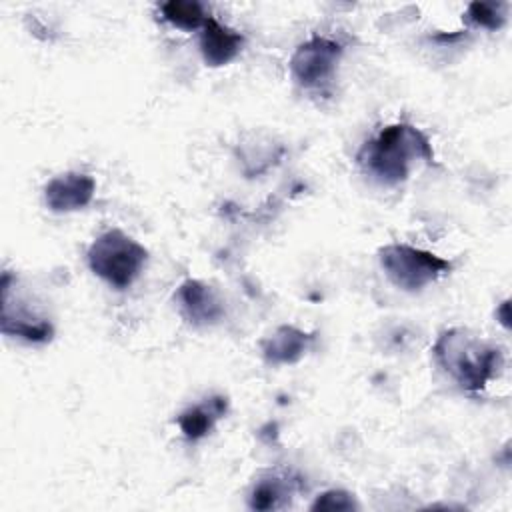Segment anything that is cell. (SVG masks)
<instances>
[{
  "instance_id": "52a82bcc",
  "label": "cell",
  "mask_w": 512,
  "mask_h": 512,
  "mask_svg": "<svg viewBox=\"0 0 512 512\" xmlns=\"http://www.w3.org/2000/svg\"><path fill=\"white\" fill-rule=\"evenodd\" d=\"M174 298L182 318L192 326H212L224 318V300L210 284L202 280H184Z\"/></svg>"
},
{
  "instance_id": "5b68a950",
  "label": "cell",
  "mask_w": 512,
  "mask_h": 512,
  "mask_svg": "<svg viewBox=\"0 0 512 512\" xmlns=\"http://www.w3.org/2000/svg\"><path fill=\"white\" fill-rule=\"evenodd\" d=\"M342 58V44L328 36H312L302 42L290 58V74L294 82L306 90L326 86Z\"/></svg>"
},
{
  "instance_id": "5bb4252c",
  "label": "cell",
  "mask_w": 512,
  "mask_h": 512,
  "mask_svg": "<svg viewBox=\"0 0 512 512\" xmlns=\"http://www.w3.org/2000/svg\"><path fill=\"white\" fill-rule=\"evenodd\" d=\"M504 4L500 2H474L468 6V20L474 22L480 28H488V30H496L504 24L506 12H504Z\"/></svg>"
},
{
  "instance_id": "4fadbf2b",
  "label": "cell",
  "mask_w": 512,
  "mask_h": 512,
  "mask_svg": "<svg viewBox=\"0 0 512 512\" xmlns=\"http://www.w3.org/2000/svg\"><path fill=\"white\" fill-rule=\"evenodd\" d=\"M282 480L284 478L268 476V478H262L260 482H256L248 496V506L252 510H274V508L284 506V502L290 494V488Z\"/></svg>"
},
{
  "instance_id": "3957f363",
  "label": "cell",
  "mask_w": 512,
  "mask_h": 512,
  "mask_svg": "<svg viewBox=\"0 0 512 512\" xmlns=\"http://www.w3.org/2000/svg\"><path fill=\"white\" fill-rule=\"evenodd\" d=\"M90 270L116 290L130 288L148 262V250L122 232L112 228L94 238L86 252Z\"/></svg>"
},
{
  "instance_id": "6da1fadb",
  "label": "cell",
  "mask_w": 512,
  "mask_h": 512,
  "mask_svg": "<svg viewBox=\"0 0 512 512\" xmlns=\"http://www.w3.org/2000/svg\"><path fill=\"white\" fill-rule=\"evenodd\" d=\"M432 160L434 150L428 136L408 122L382 128L356 154V162L364 174L386 186L404 182L416 162Z\"/></svg>"
},
{
  "instance_id": "8992f818",
  "label": "cell",
  "mask_w": 512,
  "mask_h": 512,
  "mask_svg": "<svg viewBox=\"0 0 512 512\" xmlns=\"http://www.w3.org/2000/svg\"><path fill=\"white\" fill-rule=\"evenodd\" d=\"M30 302L16 296L12 298L10 292L2 290V316L0 328L2 334L10 338H20L24 342L42 344L48 342L54 334V326L48 318L40 316L34 308L28 306Z\"/></svg>"
},
{
  "instance_id": "30bf717a",
  "label": "cell",
  "mask_w": 512,
  "mask_h": 512,
  "mask_svg": "<svg viewBox=\"0 0 512 512\" xmlns=\"http://www.w3.org/2000/svg\"><path fill=\"white\" fill-rule=\"evenodd\" d=\"M314 342L310 332H304L296 326L282 324L262 342V356L268 364H294L306 356Z\"/></svg>"
},
{
  "instance_id": "ba28073f",
  "label": "cell",
  "mask_w": 512,
  "mask_h": 512,
  "mask_svg": "<svg viewBox=\"0 0 512 512\" xmlns=\"http://www.w3.org/2000/svg\"><path fill=\"white\" fill-rule=\"evenodd\" d=\"M96 192V180L84 172H64L44 186V204L52 212H76L86 208Z\"/></svg>"
},
{
  "instance_id": "277c9868",
  "label": "cell",
  "mask_w": 512,
  "mask_h": 512,
  "mask_svg": "<svg viewBox=\"0 0 512 512\" xmlns=\"http://www.w3.org/2000/svg\"><path fill=\"white\" fill-rule=\"evenodd\" d=\"M378 260L388 280L404 292H420L452 270L450 260L410 244H386Z\"/></svg>"
},
{
  "instance_id": "9a60e30c",
  "label": "cell",
  "mask_w": 512,
  "mask_h": 512,
  "mask_svg": "<svg viewBox=\"0 0 512 512\" xmlns=\"http://www.w3.org/2000/svg\"><path fill=\"white\" fill-rule=\"evenodd\" d=\"M360 504L356 502L354 494L346 492V490H326L322 494H318L314 498V502L310 504V510H336V512H352V510H358Z\"/></svg>"
},
{
  "instance_id": "7c38bea8",
  "label": "cell",
  "mask_w": 512,
  "mask_h": 512,
  "mask_svg": "<svg viewBox=\"0 0 512 512\" xmlns=\"http://www.w3.org/2000/svg\"><path fill=\"white\" fill-rule=\"evenodd\" d=\"M160 14L180 30H202L210 18L204 4L198 0H168L160 4Z\"/></svg>"
},
{
  "instance_id": "8fae6325",
  "label": "cell",
  "mask_w": 512,
  "mask_h": 512,
  "mask_svg": "<svg viewBox=\"0 0 512 512\" xmlns=\"http://www.w3.org/2000/svg\"><path fill=\"white\" fill-rule=\"evenodd\" d=\"M228 410V400L224 396H210L204 404L186 408L178 416V428L184 438L200 440L214 428L216 420H220Z\"/></svg>"
},
{
  "instance_id": "9c48e42d",
  "label": "cell",
  "mask_w": 512,
  "mask_h": 512,
  "mask_svg": "<svg viewBox=\"0 0 512 512\" xmlns=\"http://www.w3.org/2000/svg\"><path fill=\"white\" fill-rule=\"evenodd\" d=\"M242 46H244V36L238 30L218 22L212 16L206 20L200 32V54L206 66H212V68L226 66L240 54Z\"/></svg>"
},
{
  "instance_id": "7a4b0ae2",
  "label": "cell",
  "mask_w": 512,
  "mask_h": 512,
  "mask_svg": "<svg viewBox=\"0 0 512 512\" xmlns=\"http://www.w3.org/2000/svg\"><path fill=\"white\" fill-rule=\"evenodd\" d=\"M438 366L468 392L482 390L504 366L500 346L468 332L466 328L444 330L432 346Z\"/></svg>"
},
{
  "instance_id": "2e32d148",
  "label": "cell",
  "mask_w": 512,
  "mask_h": 512,
  "mask_svg": "<svg viewBox=\"0 0 512 512\" xmlns=\"http://www.w3.org/2000/svg\"><path fill=\"white\" fill-rule=\"evenodd\" d=\"M508 310H510L508 300H504V302L498 306V310H496V318L500 320V324H502L504 328L510 326V314H508Z\"/></svg>"
}]
</instances>
